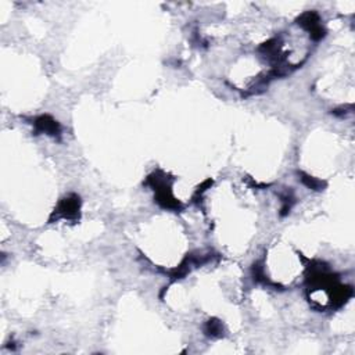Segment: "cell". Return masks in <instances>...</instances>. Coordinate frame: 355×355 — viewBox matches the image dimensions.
Here are the masks:
<instances>
[{"instance_id": "obj_4", "label": "cell", "mask_w": 355, "mask_h": 355, "mask_svg": "<svg viewBox=\"0 0 355 355\" xmlns=\"http://www.w3.org/2000/svg\"><path fill=\"white\" fill-rule=\"evenodd\" d=\"M204 333H206V336L213 337V339H216V337L223 336L222 322L218 321V319H210V321L206 323V326H204Z\"/></svg>"}, {"instance_id": "obj_1", "label": "cell", "mask_w": 355, "mask_h": 355, "mask_svg": "<svg viewBox=\"0 0 355 355\" xmlns=\"http://www.w3.org/2000/svg\"><path fill=\"white\" fill-rule=\"evenodd\" d=\"M79 208H80V200L78 196L70 195L66 199H63L60 201V204L57 206V208L54 210L53 215L50 218V221H53L56 218L60 219V218H66V219H76L79 218Z\"/></svg>"}, {"instance_id": "obj_5", "label": "cell", "mask_w": 355, "mask_h": 355, "mask_svg": "<svg viewBox=\"0 0 355 355\" xmlns=\"http://www.w3.org/2000/svg\"><path fill=\"white\" fill-rule=\"evenodd\" d=\"M301 176L302 183H304L307 188L312 189V190H323V188L326 186L325 182L319 181V179H316V178H312V176H309V175L301 174Z\"/></svg>"}, {"instance_id": "obj_3", "label": "cell", "mask_w": 355, "mask_h": 355, "mask_svg": "<svg viewBox=\"0 0 355 355\" xmlns=\"http://www.w3.org/2000/svg\"><path fill=\"white\" fill-rule=\"evenodd\" d=\"M297 22H298L301 27L305 28V29H308V31L314 29V28L318 27V25H321V24H319V15H318L315 11H307V13H304L297 18Z\"/></svg>"}, {"instance_id": "obj_2", "label": "cell", "mask_w": 355, "mask_h": 355, "mask_svg": "<svg viewBox=\"0 0 355 355\" xmlns=\"http://www.w3.org/2000/svg\"><path fill=\"white\" fill-rule=\"evenodd\" d=\"M35 128L38 132L42 134H47L50 136H60L61 128L59 125V122L53 120L50 115H42L39 118H36L34 122Z\"/></svg>"}]
</instances>
